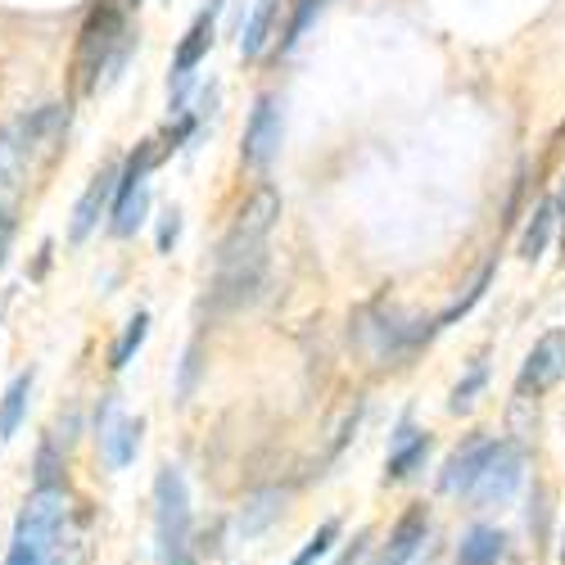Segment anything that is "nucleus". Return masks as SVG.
Wrapping results in <instances>:
<instances>
[{
  "label": "nucleus",
  "mask_w": 565,
  "mask_h": 565,
  "mask_svg": "<svg viewBox=\"0 0 565 565\" xmlns=\"http://www.w3.org/2000/svg\"><path fill=\"white\" fill-rule=\"evenodd\" d=\"M335 539H340V521H326V525H321V530H317V534L308 539V547H303V552H299V556H295L290 565H317V561H321L326 552L335 547Z\"/></svg>",
  "instance_id": "412c9836"
},
{
  "label": "nucleus",
  "mask_w": 565,
  "mask_h": 565,
  "mask_svg": "<svg viewBox=\"0 0 565 565\" xmlns=\"http://www.w3.org/2000/svg\"><path fill=\"white\" fill-rule=\"evenodd\" d=\"M14 209L0 200V267H6V254H10V235H14V217H10Z\"/></svg>",
  "instance_id": "b1692460"
},
{
  "label": "nucleus",
  "mask_w": 565,
  "mask_h": 565,
  "mask_svg": "<svg viewBox=\"0 0 565 565\" xmlns=\"http://www.w3.org/2000/svg\"><path fill=\"white\" fill-rule=\"evenodd\" d=\"M321 6H326V0H295V14H290L286 32H280V41H276V51H280V55H290L295 45L303 41V32H308V28H312V19L321 14Z\"/></svg>",
  "instance_id": "6ab92c4d"
},
{
  "label": "nucleus",
  "mask_w": 565,
  "mask_h": 565,
  "mask_svg": "<svg viewBox=\"0 0 565 565\" xmlns=\"http://www.w3.org/2000/svg\"><path fill=\"white\" fill-rule=\"evenodd\" d=\"M561 565H565V547H561Z\"/></svg>",
  "instance_id": "cd10ccee"
},
{
  "label": "nucleus",
  "mask_w": 565,
  "mask_h": 565,
  "mask_svg": "<svg viewBox=\"0 0 565 565\" xmlns=\"http://www.w3.org/2000/svg\"><path fill=\"white\" fill-rule=\"evenodd\" d=\"M154 543L163 565H191V489L177 466L154 476Z\"/></svg>",
  "instance_id": "7ed1b4c3"
},
{
  "label": "nucleus",
  "mask_w": 565,
  "mask_h": 565,
  "mask_svg": "<svg viewBox=\"0 0 565 565\" xmlns=\"http://www.w3.org/2000/svg\"><path fill=\"white\" fill-rule=\"evenodd\" d=\"M181 241V209H168L159 222V254H172Z\"/></svg>",
  "instance_id": "5701e85b"
},
{
  "label": "nucleus",
  "mask_w": 565,
  "mask_h": 565,
  "mask_svg": "<svg viewBox=\"0 0 565 565\" xmlns=\"http://www.w3.org/2000/svg\"><path fill=\"white\" fill-rule=\"evenodd\" d=\"M565 375V331H547L534 349H530V358H525V366H521V375H515V394H547L556 381Z\"/></svg>",
  "instance_id": "0eeeda50"
},
{
  "label": "nucleus",
  "mask_w": 565,
  "mask_h": 565,
  "mask_svg": "<svg viewBox=\"0 0 565 565\" xmlns=\"http://www.w3.org/2000/svg\"><path fill=\"white\" fill-rule=\"evenodd\" d=\"M276 217H280V195L271 191V185H258V191L235 209L222 245H217V267H213V299L222 308L249 303L258 295Z\"/></svg>",
  "instance_id": "f257e3e1"
},
{
  "label": "nucleus",
  "mask_w": 565,
  "mask_h": 565,
  "mask_svg": "<svg viewBox=\"0 0 565 565\" xmlns=\"http://www.w3.org/2000/svg\"><path fill=\"white\" fill-rule=\"evenodd\" d=\"M426 452H430V435H416V430L407 426V420H403V426H398V439H394V452H390V470H385V476H390V480H407L412 470H416L420 461H426Z\"/></svg>",
  "instance_id": "2eb2a0df"
},
{
  "label": "nucleus",
  "mask_w": 565,
  "mask_h": 565,
  "mask_svg": "<svg viewBox=\"0 0 565 565\" xmlns=\"http://www.w3.org/2000/svg\"><path fill=\"white\" fill-rule=\"evenodd\" d=\"M32 385H36V371H32V366H28V371H19L14 381H10L6 398H0V439H14V435H19L23 416H28V398H32Z\"/></svg>",
  "instance_id": "4468645a"
},
{
  "label": "nucleus",
  "mask_w": 565,
  "mask_h": 565,
  "mask_svg": "<svg viewBox=\"0 0 565 565\" xmlns=\"http://www.w3.org/2000/svg\"><path fill=\"white\" fill-rule=\"evenodd\" d=\"M146 340H150V312L140 308V312L122 326V335L114 340V349H109V366H114V371H122V366L140 353V344H146Z\"/></svg>",
  "instance_id": "a211bd4d"
},
{
  "label": "nucleus",
  "mask_w": 565,
  "mask_h": 565,
  "mask_svg": "<svg viewBox=\"0 0 565 565\" xmlns=\"http://www.w3.org/2000/svg\"><path fill=\"white\" fill-rule=\"evenodd\" d=\"M556 222H561V249H565V181H561V195H556Z\"/></svg>",
  "instance_id": "393cba45"
},
{
  "label": "nucleus",
  "mask_w": 565,
  "mask_h": 565,
  "mask_svg": "<svg viewBox=\"0 0 565 565\" xmlns=\"http://www.w3.org/2000/svg\"><path fill=\"white\" fill-rule=\"evenodd\" d=\"M136 36L131 23H127V6L122 0H96L77 32V60H73V73H77V90L82 96H100V90H109L131 51H136Z\"/></svg>",
  "instance_id": "f03ea898"
},
{
  "label": "nucleus",
  "mask_w": 565,
  "mask_h": 565,
  "mask_svg": "<svg viewBox=\"0 0 565 565\" xmlns=\"http://www.w3.org/2000/svg\"><path fill=\"white\" fill-rule=\"evenodd\" d=\"M426 534H430V515L426 511H407L403 521H398V530L390 534V547H385V556L375 561V565H407L416 552H420V543H426Z\"/></svg>",
  "instance_id": "9b49d317"
},
{
  "label": "nucleus",
  "mask_w": 565,
  "mask_h": 565,
  "mask_svg": "<svg viewBox=\"0 0 565 565\" xmlns=\"http://www.w3.org/2000/svg\"><path fill=\"white\" fill-rule=\"evenodd\" d=\"M36 489H64V457H60V448H55V439H45L41 448H36Z\"/></svg>",
  "instance_id": "aec40b11"
},
{
  "label": "nucleus",
  "mask_w": 565,
  "mask_h": 565,
  "mask_svg": "<svg viewBox=\"0 0 565 565\" xmlns=\"http://www.w3.org/2000/svg\"><path fill=\"white\" fill-rule=\"evenodd\" d=\"M276 10H280V0H254L249 19L241 23V60H245V64L263 60L267 41H271V23H276Z\"/></svg>",
  "instance_id": "ddd939ff"
},
{
  "label": "nucleus",
  "mask_w": 565,
  "mask_h": 565,
  "mask_svg": "<svg viewBox=\"0 0 565 565\" xmlns=\"http://www.w3.org/2000/svg\"><path fill=\"white\" fill-rule=\"evenodd\" d=\"M226 10V0H209V6L195 14V23L185 28L181 45L172 51V68H168V114H185V100L195 90V68L209 60V51L217 45V19Z\"/></svg>",
  "instance_id": "20e7f679"
},
{
  "label": "nucleus",
  "mask_w": 565,
  "mask_h": 565,
  "mask_svg": "<svg viewBox=\"0 0 565 565\" xmlns=\"http://www.w3.org/2000/svg\"><path fill=\"white\" fill-rule=\"evenodd\" d=\"M146 213H150V181L136 185V191L114 195V204H109V235H118V241H131V235L146 226Z\"/></svg>",
  "instance_id": "f8f14e48"
},
{
  "label": "nucleus",
  "mask_w": 565,
  "mask_h": 565,
  "mask_svg": "<svg viewBox=\"0 0 565 565\" xmlns=\"http://www.w3.org/2000/svg\"><path fill=\"white\" fill-rule=\"evenodd\" d=\"M140 430H146V420H131V416H118V403L114 398H105L100 403V412H96V439H100V452H105V461L114 466V470H122V466H131L136 461V452H140Z\"/></svg>",
  "instance_id": "423d86ee"
},
{
  "label": "nucleus",
  "mask_w": 565,
  "mask_h": 565,
  "mask_svg": "<svg viewBox=\"0 0 565 565\" xmlns=\"http://www.w3.org/2000/svg\"><path fill=\"white\" fill-rule=\"evenodd\" d=\"M362 543H366V534H358V543H353V547H349V552H344V556H340V565H353V556H358V552H362Z\"/></svg>",
  "instance_id": "a878e982"
},
{
  "label": "nucleus",
  "mask_w": 565,
  "mask_h": 565,
  "mask_svg": "<svg viewBox=\"0 0 565 565\" xmlns=\"http://www.w3.org/2000/svg\"><path fill=\"white\" fill-rule=\"evenodd\" d=\"M114 185H118V163H105L96 177L86 181V191H82V200L73 209V222H68V241L73 245H86V235L100 226V217H109Z\"/></svg>",
  "instance_id": "6e6552de"
},
{
  "label": "nucleus",
  "mask_w": 565,
  "mask_h": 565,
  "mask_svg": "<svg viewBox=\"0 0 565 565\" xmlns=\"http://www.w3.org/2000/svg\"><path fill=\"white\" fill-rule=\"evenodd\" d=\"M498 444H502V439L480 435V439H470L466 448H457V452L448 457V466H444V480H439V484H444L448 493H470V489H476V480L484 476V466L493 461Z\"/></svg>",
  "instance_id": "9d476101"
},
{
  "label": "nucleus",
  "mask_w": 565,
  "mask_h": 565,
  "mask_svg": "<svg viewBox=\"0 0 565 565\" xmlns=\"http://www.w3.org/2000/svg\"><path fill=\"white\" fill-rule=\"evenodd\" d=\"M521 476H525V457L515 452L511 444H498L493 461L484 466V476L476 480V489H470L466 498H476V502H502V498H511V493H515Z\"/></svg>",
  "instance_id": "1a4fd4ad"
},
{
  "label": "nucleus",
  "mask_w": 565,
  "mask_h": 565,
  "mask_svg": "<svg viewBox=\"0 0 565 565\" xmlns=\"http://www.w3.org/2000/svg\"><path fill=\"white\" fill-rule=\"evenodd\" d=\"M502 547L507 539L489 525H476L466 539H461V552H457V565H498L502 561Z\"/></svg>",
  "instance_id": "f3484780"
},
{
  "label": "nucleus",
  "mask_w": 565,
  "mask_h": 565,
  "mask_svg": "<svg viewBox=\"0 0 565 565\" xmlns=\"http://www.w3.org/2000/svg\"><path fill=\"white\" fill-rule=\"evenodd\" d=\"M480 385H484V362H476V366H470V375H466V381L452 390V412H466L470 403H476V394H480Z\"/></svg>",
  "instance_id": "4be33fe9"
},
{
  "label": "nucleus",
  "mask_w": 565,
  "mask_h": 565,
  "mask_svg": "<svg viewBox=\"0 0 565 565\" xmlns=\"http://www.w3.org/2000/svg\"><path fill=\"white\" fill-rule=\"evenodd\" d=\"M122 6H127V14H136L140 6H146V0H122Z\"/></svg>",
  "instance_id": "bb28decb"
},
{
  "label": "nucleus",
  "mask_w": 565,
  "mask_h": 565,
  "mask_svg": "<svg viewBox=\"0 0 565 565\" xmlns=\"http://www.w3.org/2000/svg\"><path fill=\"white\" fill-rule=\"evenodd\" d=\"M280 136H286V114H280V96L263 90L249 109V122H245V140H241V163L254 168V172H267L271 159L280 154Z\"/></svg>",
  "instance_id": "39448f33"
},
{
  "label": "nucleus",
  "mask_w": 565,
  "mask_h": 565,
  "mask_svg": "<svg viewBox=\"0 0 565 565\" xmlns=\"http://www.w3.org/2000/svg\"><path fill=\"white\" fill-rule=\"evenodd\" d=\"M552 231H556V200H543L534 209L530 226L521 231V249H515V254H521L525 263H539L547 254V245H552Z\"/></svg>",
  "instance_id": "dca6fc26"
}]
</instances>
